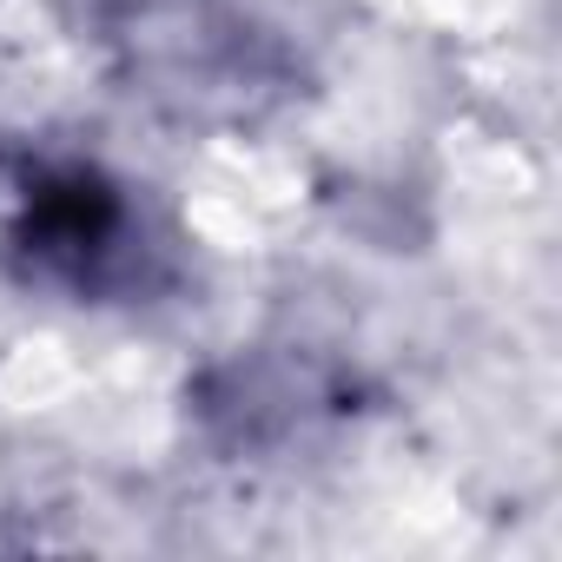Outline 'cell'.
<instances>
[{"instance_id":"2","label":"cell","mask_w":562,"mask_h":562,"mask_svg":"<svg viewBox=\"0 0 562 562\" xmlns=\"http://www.w3.org/2000/svg\"><path fill=\"white\" fill-rule=\"evenodd\" d=\"M338 391L312 371V364H292V358H258V364H232L212 378V424L232 437V443H271V437H292L305 430L318 411H331Z\"/></svg>"},{"instance_id":"1","label":"cell","mask_w":562,"mask_h":562,"mask_svg":"<svg viewBox=\"0 0 562 562\" xmlns=\"http://www.w3.org/2000/svg\"><path fill=\"white\" fill-rule=\"evenodd\" d=\"M0 265L60 299H139L166 278V238L146 199L93 159H0Z\"/></svg>"}]
</instances>
